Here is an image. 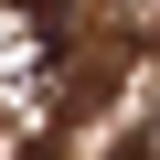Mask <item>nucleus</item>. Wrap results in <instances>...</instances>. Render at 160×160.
Here are the masks:
<instances>
[{
    "label": "nucleus",
    "instance_id": "3",
    "mask_svg": "<svg viewBox=\"0 0 160 160\" xmlns=\"http://www.w3.org/2000/svg\"><path fill=\"white\" fill-rule=\"evenodd\" d=\"M118 160H149V139H128V149H118Z\"/></svg>",
    "mask_w": 160,
    "mask_h": 160
},
{
    "label": "nucleus",
    "instance_id": "2",
    "mask_svg": "<svg viewBox=\"0 0 160 160\" xmlns=\"http://www.w3.org/2000/svg\"><path fill=\"white\" fill-rule=\"evenodd\" d=\"M107 22H118L139 53H160V0H107Z\"/></svg>",
    "mask_w": 160,
    "mask_h": 160
},
{
    "label": "nucleus",
    "instance_id": "1",
    "mask_svg": "<svg viewBox=\"0 0 160 160\" xmlns=\"http://www.w3.org/2000/svg\"><path fill=\"white\" fill-rule=\"evenodd\" d=\"M0 64L11 75H43L53 64V11L43 0H0Z\"/></svg>",
    "mask_w": 160,
    "mask_h": 160
},
{
    "label": "nucleus",
    "instance_id": "4",
    "mask_svg": "<svg viewBox=\"0 0 160 160\" xmlns=\"http://www.w3.org/2000/svg\"><path fill=\"white\" fill-rule=\"evenodd\" d=\"M43 11H53V0H43Z\"/></svg>",
    "mask_w": 160,
    "mask_h": 160
}]
</instances>
